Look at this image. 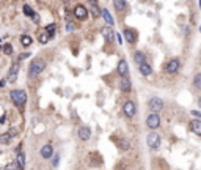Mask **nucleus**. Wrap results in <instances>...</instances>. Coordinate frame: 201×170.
<instances>
[{"label":"nucleus","mask_w":201,"mask_h":170,"mask_svg":"<svg viewBox=\"0 0 201 170\" xmlns=\"http://www.w3.org/2000/svg\"><path fill=\"white\" fill-rule=\"evenodd\" d=\"M10 98L16 107H24L27 102V93L24 90H13L10 93Z\"/></svg>","instance_id":"obj_1"},{"label":"nucleus","mask_w":201,"mask_h":170,"mask_svg":"<svg viewBox=\"0 0 201 170\" xmlns=\"http://www.w3.org/2000/svg\"><path fill=\"white\" fill-rule=\"evenodd\" d=\"M146 143L151 150H157L160 147V136L157 132H149L148 137H146Z\"/></svg>","instance_id":"obj_5"},{"label":"nucleus","mask_w":201,"mask_h":170,"mask_svg":"<svg viewBox=\"0 0 201 170\" xmlns=\"http://www.w3.org/2000/svg\"><path fill=\"white\" fill-rule=\"evenodd\" d=\"M123 112H124L126 117L132 118V117L137 113V106H135V102H133V101H126V102L123 104Z\"/></svg>","instance_id":"obj_7"},{"label":"nucleus","mask_w":201,"mask_h":170,"mask_svg":"<svg viewBox=\"0 0 201 170\" xmlns=\"http://www.w3.org/2000/svg\"><path fill=\"white\" fill-rule=\"evenodd\" d=\"M55 30H57V25H55V24H49L47 27H46V32L49 33V36H53V33H55Z\"/></svg>","instance_id":"obj_28"},{"label":"nucleus","mask_w":201,"mask_h":170,"mask_svg":"<svg viewBox=\"0 0 201 170\" xmlns=\"http://www.w3.org/2000/svg\"><path fill=\"white\" fill-rule=\"evenodd\" d=\"M16 164L19 165L21 170L25 168V156H24V153H17V161H16Z\"/></svg>","instance_id":"obj_24"},{"label":"nucleus","mask_w":201,"mask_h":170,"mask_svg":"<svg viewBox=\"0 0 201 170\" xmlns=\"http://www.w3.org/2000/svg\"><path fill=\"white\" fill-rule=\"evenodd\" d=\"M123 36L126 38V41H127L129 44H135L137 40H138V32H137L135 29H129V27H126V29L123 30Z\"/></svg>","instance_id":"obj_3"},{"label":"nucleus","mask_w":201,"mask_h":170,"mask_svg":"<svg viewBox=\"0 0 201 170\" xmlns=\"http://www.w3.org/2000/svg\"><path fill=\"white\" fill-rule=\"evenodd\" d=\"M133 60H135V63L140 66V65L146 63V55L143 54L141 50H135V52H133Z\"/></svg>","instance_id":"obj_15"},{"label":"nucleus","mask_w":201,"mask_h":170,"mask_svg":"<svg viewBox=\"0 0 201 170\" xmlns=\"http://www.w3.org/2000/svg\"><path fill=\"white\" fill-rule=\"evenodd\" d=\"M116 143H118V147L121 148V150H129V148H130V142H129L127 139H124V137L118 139V140H116Z\"/></svg>","instance_id":"obj_21"},{"label":"nucleus","mask_w":201,"mask_h":170,"mask_svg":"<svg viewBox=\"0 0 201 170\" xmlns=\"http://www.w3.org/2000/svg\"><path fill=\"white\" fill-rule=\"evenodd\" d=\"M146 126L149 129H157L160 126V117L157 113H149L146 117Z\"/></svg>","instance_id":"obj_8"},{"label":"nucleus","mask_w":201,"mask_h":170,"mask_svg":"<svg viewBox=\"0 0 201 170\" xmlns=\"http://www.w3.org/2000/svg\"><path fill=\"white\" fill-rule=\"evenodd\" d=\"M193 87L198 88V90H201V73L195 74V77H193Z\"/></svg>","instance_id":"obj_25"},{"label":"nucleus","mask_w":201,"mask_h":170,"mask_svg":"<svg viewBox=\"0 0 201 170\" xmlns=\"http://www.w3.org/2000/svg\"><path fill=\"white\" fill-rule=\"evenodd\" d=\"M33 22H36V24L39 22V16L36 14V13H35V14H33Z\"/></svg>","instance_id":"obj_35"},{"label":"nucleus","mask_w":201,"mask_h":170,"mask_svg":"<svg viewBox=\"0 0 201 170\" xmlns=\"http://www.w3.org/2000/svg\"><path fill=\"white\" fill-rule=\"evenodd\" d=\"M17 73H19V63H13V66H11V69H10L8 81H10V82H14V81H16Z\"/></svg>","instance_id":"obj_17"},{"label":"nucleus","mask_w":201,"mask_h":170,"mask_svg":"<svg viewBox=\"0 0 201 170\" xmlns=\"http://www.w3.org/2000/svg\"><path fill=\"white\" fill-rule=\"evenodd\" d=\"M39 153H41V156H43L44 159H50L52 154H53V148H52V145H44Z\"/></svg>","instance_id":"obj_16"},{"label":"nucleus","mask_w":201,"mask_h":170,"mask_svg":"<svg viewBox=\"0 0 201 170\" xmlns=\"http://www.w3.org/2000/svg\"><path fill=\"white\" fill-rule=\"evenodd\" d=\"M179 66H181V61H179L178 57L170 58V60L167 61V65H165V71H167L168 74H175V73L179 71Z\"/></svg>","instance_id":"obj_4"},{"label":"nucleus","mask_w":201,"mask_h":170,"mask_svg":"<svg viewBox=\"0 0 201 170\" xmlns=\"http://www.w3.org/2000/svg\"><path fill=\"white\" fill-rule=\"evenodd\" d=\"M77 134H79V139H80V140L87 142V140H90V137H91V129H90V126H80Z\"/></svg>","instance_id":"obj_11"},{"label":"nucleus","mask_w":201,"mask_h":170,"mask_svg":"<svg viewBox=\"0 0 201 170\" xmlns=\"http://www.w3.org/2000/svg\"><path fill=\"white\" fill-rule=\"evenodd\" d=\"M116 73L121 76V79H124V77H127V74H129V65H127V61L124 60V58H121L118 61V66H116Z\"/></svg>","instance_id":"obj_9"},{"label":"nucleus","mask_w":201,"mask_h":170,"mask_svg":"<svg viewBox=\"0 0 201 170\" xmlns=\"http://www.w3.org/2000/svg\"><path fill=\"white\" fill-rule=\"evenodd\" d=\"M58 159H60V156L57 154V156H55V159H53V165H57V164H58Z\"/></svg>","instance_id":"obj_36"},{"label":"nucleus","mask_w":201,"mask_h":170,"mask_svg":"<svg viewBox=\"0 0 201 170\" xmlns=\"http://www.w3.org/2000/svg\"><path fill=\"white\" fill-rule=\"evenodd\" d=\"M27 57H30V54H29V52H27V54H21V55H19V60H25Z\"/></svg>","instance_id":"obj_34"},{"label":"nucleus","mask_w":201,"mask_h":170,"mask_svg":"<svg viewBox=\"0 0 201 170\" xmlns=\"http://www.w3.org/2000/svg\"><path fill=\"white\" fill-rule=\"evenodd\" d=\"M198 106H199V107H201V96H199V98H198Z\"/></svg>","instance_id":"obj_37"},{"label":"nucleus","mask_w":201,"mask_h":170,"mask_svg":"<svg viewBox=\"0 0 201 170\" xmlns=\"http://www.w3.org/2000/svg\"><path fill=\"white\" fill-rule=\"evenodd\" d=\"M49 38H50V36H49V33H47V32H43L41 35H39L38 40H39V43H41V44H46V43L49 41Z\"/></svg>","instance_id":"obj_26"},{"label":"nucleus","mask_w":201,"mask_h":170,"mask_svg":"<svg viewBox=\"0 0 201 170\" xmlns=\"http://www.w3.org/2000/svg\"><path fill=\"white\" fill-rule=\"evenodd\" d=\"M190 113H192L193 117H198V120H201V112H198V110H192Z\"/></svg>","instance_id":"obj_32"},{"label":"nucleus","mask_w":201,"mask_h":170,"mask_svg":"<svg viewBox=\"0 0 201 170\" xmlns=\"http://www.w3.org/2000/svg\"><path fill=\"white\" fill-rule=\"evenodd\" d=\"M24 14H25V16H30V18H33L35 11L32 10V6H30V5H24Z\"/></svg>","instance_id":"obj_27"},{"label":"nucleus","mask_w":201,"mask_h":170,"mask_svg":"<svg viewBox=\"0 0 201 170\" xmlns=\"http://www.w3.org/2000/svg\"><path fill=\"white\" fill-rule=\"evenodd\" d=\"M101 33H102V36L105 38V41H113L115 40V32H113V29L112 27H109V25H107V27H104V29H101Z\"/></svg>","instance_id":"obj_12"},{"label":"nucleus","mask_w":201,"mask_h":170,"mask_svg":"<svg viewBox=\"0 0 201 170\" xmlns=\"http://www.w3.org/2000/svg\"><path fill=\"white\" fill-rule=\"evenodd\" d=\"M32 43H33L32 36H29V35H22V36H21V44H22L24 47H29V46H32Z\"/></svg>","instance_id":"obj_22"},{"label":"nucleus","mask_w":201,"mask_h":170,"mask_svg":"<svg viewBox=\"0 0 201 170\" xmlns=\"http://www.w3.org/2000/svg\"><path fill=\"white\" fill-rule=\"evenodd\" d=\"M3 52H5L6 55H11V54H13V47H11V44H5V46H3Z\"/></svg>","instance_id":"obj_30"},{"label":"nucleus","mask_w":201,"mask_h":170,"mask_svg":"<svg viewBox=\"0 0 201 170\" xmlns=\"http://www.w3.org/2000/svg\"><path fill=\"white\" fill-rule=\"evenodd\" d=\"M102 16H104V21H105L107 24H109V27H110V25H113V24H115V21H113L112 14L109 13V10H107V8H102Z\"/></svg>","instance_id":"obj_20"},{"label":"nucleus","mask_w":201,"mask_h":170,"mask_svg":"<svg viewBox=\"0 0 201 170\" xmlns=\"http://www.w3.org/2000/svg\"><path fill=\"white\" fill-rule=\"evenodd\" d=\"M190 129L196 136H201V120H192L190 123Z\"/></svg>","instance_id":"obj_18"},{"label":"nucleus","mask_w":201,"mask_h":170,"mask_svg":"<svg viewBox=\"0 0 201 170\" xmlns=\"http://www.w3.org/2000/svg\"><path fill=\"white\" fill-rule=\"evenodd\" d=\"M74 16L79 19V21H83L88 18V8H85L83 5H75L74 8Z\"/></svg>","instance_id":"obj_10"},{"label":"nucleus","mask_w":201,"mask_h":170,"mask_svg":"<svg viewBox=\"0 0 201 170\" xmlns=\"http://www.w3.org/2000/svg\"><path fill=\"white\" fill-rule=\"evenodd\" d=\"M5 168H6V170H19V165H17V164H8Z\"/></svg>","instance_id":"obj_31"},{"label":"nucleus","mask_w":201,"mask_h":170,"mask_svg":"<svg viewBox=\"0 0 201 170\" xmlns=\"http://www.w3.org/2000/svg\"><path fill=\"white\" fill-rule=\"evenodd\" d=\"M119 90H121L123 93H129L132 90V82L129 81V77H124V79L119 81Z\"/></svg>","instance_id":"obj_13"},{"label":"nucleus","mask_w":201,"mask_h":170,"mask_svg":"<svg viewBox=\"0 0 201 170\" xmlns=\"http://www.w3.org/2000/svg\"><path fill=\"white\" fill-rule=\"evenodd\" d=\"M113 6L118 10V11H123L127 8V2H124V0H115L113 2Z\"/></svg>","instance_id":"obj_23"},{"label":"nucleus","mask_w":201,"mask_h":170,"mask_svg":"<svg viewBox=\"0 0 201 170\" xmlns=\"http://www.w3.org/2000/svg\"><path fill=\"white\" fill-rule=\"evenodd\" d=\"M66 30H68V32H72V30H74V24H71V22H69L68 25H66Z\"/></svg>","instance_id":"obj_33"},{"label":"nucleus","mask_w":201,"mask_h":170,"mask_svg":"<svg viewBox=\"0 0 201 170\" xmlns=\"http://www.w3.org/2000/svg\"><path fill=\"white\" fill-rule=\"evenodd\" d=\"M138 69H140L141 76H151V73H153L151 65H148V63H143V65H140V66H138Z\"/></svg>","instance_id":"obj_19"},{"label":"nucleus","mask_w":201,"mask_h":170,"mask_svg":"<svg viewBox=\"0 0 201 170\" xmlns=\"http://www.w3.org/2000/svg\"><path fill=\"white\" fill-rule=\"evenodd\" d=\"M148 107L153 110V113H157L159 110H162L164 109V101L160 99L159 96H154L148 101Z\"/></svg>","instance_id":"obj_6"},{"label":"nucleus","mask_w":201,"mask_h":170,"mask_svg":"<svg viewBox=\"0 0 201 170\" xmlns=\"http://www.w3.org/2000/svg\"><path fill=\"white\" fill-rule=\"evenodd\" d=\"M199 8H201V2H199Z\"/></svg>","instance_id":"obj_38"},{"label":"nucleus","mask_w":201,"mask_h":170,"mask_svg":"<svg viewBox=\"0 0 201 170\" xmlns=\"http://www.w3.org/2000/svg\"><path fill=\"white\" fill-rule=\"evenodd\" d=\"M90 6H91V8H90V10H91V16L95 18V19H98V18L101 16V13H102L101 8H99V5L95 2V0H91V2H90Z\"/></svg>","instance_id":"obj_14"},{"label":"nucleus","mask_w":201,"mask_h":170,"mask_svg":"<svg viewBox=\"0 0 201 170\" xmlns=\"http://www.w3.org/2000/svg\"><path fill=\"white\" fill-rule=\"evenodd\" d=\"M44 68H46L44 60L36 58V60H33V61L30 63V66H29V74H30L32 77H35V76H38V74H41V73L44 71Z\"/></svg>","instance_id":"obj_2"},{"label":"nucleus","mask_w":201,"mask_h":170,"mask_svg":"<svg viewBox=\"0 0 201 170\" xmlns=\"http://www.w3.org/2000/svg\"><path fill=\"white\" fill-rule=\"evenodd\" d=\"M10 139H11L10 132H5V134L0 136V143H8V142H10Z\"/></svg>","instance_id":"obj_29"}]
</instances>
